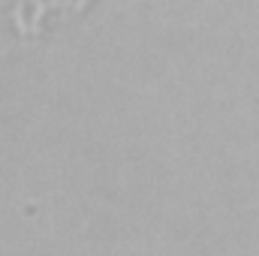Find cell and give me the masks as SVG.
Segmentation results:
<instances>
[{"label":"cell","instance_id":"cell-1","mask_svg":"<svg viewBox=\"0 0 259 256\" xmlns=\"http://www.w3.org/2000/svg\"><path fill=\"white\" fill-rule=\"evenodd\" d=\"M94 3L97 0H6V18L18 36L33 39L84 15Z\"/></svg>","mask_w":259,"mask_h":256}]
</instances>
